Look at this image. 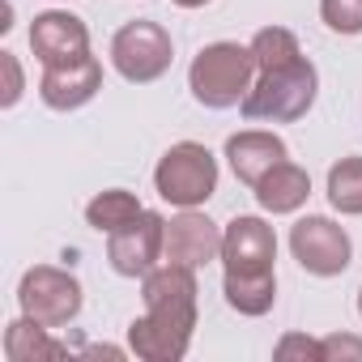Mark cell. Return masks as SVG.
Segmentation results:
<instances>
[{
  "mask_svg": "<svg viewBox=\"0 0 362 362\" xmlns=\"http://www.w3.org/2000/svg\"><path fill=\"white\" fill-rule=\"evenodd\" d=\"M315 90H320V73L315 64L303 56L286 69H269V73H256V86L247 90V98L239 103L243 107V119H264V124H294L303 119L311 107H315Z\"/></svg>",
  "mask_w": 362,
  "mask_h": 362,
  "instance_id": "1",
  "label": "cell"
},
{
  "mask_svg": "<svg viewBox=\"0 0 362 362\" xmlns=\"http://www.w3.org/2000/svg\"><path fill=\"white\" fill-rule=\"evenodd\" d=\"M188 86H192V98L201 107H209V111L239 107L247 98V90L256 86L252 47H239V43H209V47H201L192 69H188Z\"/></svg>",
  "mask_w": 362,
  "mask_h": 362,
  "instance_id": "2",
  "label": "cell"
},
{
  "mask_svg": "<svg viewBox=\"0 0 362 362\" xmlns=\"http://www.w3.org/2000/svg\"><path fill=\"white\" fill-rule=\"evenodd\" d=\"M153 188L175 209H201L218 192V158L201 141H179L153 166Z\"/></svg>",
  "mask_w": 362,
  "mask_h": 362,
  "instance_id": "3",
  "label": "cell"
},
{
  "mask_svg": "<svg viewBox=\"0 0 362 362\" xmlns=\"http://www.w3.org/2000/svg\"><path fill=\"white\" fill-rule=\"evenodd\" d=\"M170 60H175V43L158 22H128L111 39V64L124 81L149 86L170 69Z\"/></svg>",
  "mask_w": 362,
  "mask_h": 362,
  "instance_id": "4",
  "label": "cell"
},
{
  "mask_svg": "<svg viewBox=\"0 0 362 362\" xmlns=\"http://www.w3.org/2000/svg\"><path fill=\"white\" fill-rule=\"evenodd\" d=\"M18 303H22V315L47 324V328H64L69 320H77L81 311V286L73 273L64 269H52V264H35L22 273L18 281Z\"/></svg>",
  "mask_w": 362,
  "mask_h": 362,
  "instance_id": "5",
  "label": "cell"
},
{
  "mask_svg": "<svg viewBox=\"0 0 362 362\" xmlns=\"http://www.w3.org/2000/svg\"><path fill=\"white\" fill-rule=\"evenodd\" d=\"M290 252L315 277H337L354 260V243H349L345 226H337L332 218H320V214H307L290 226Z\"/></svg>",
  "mask_w": 362,
  "mask_h": 362,
  "instance_id": "6",
  "label": "cell"
},
{
  "mask_svg": "<svg viewBox=\"0 0 362 362\" xmlns=\"http://www.w3.org/2000/svg\"><path fill=\"white\" fill-rule=\"evenodd\" d=\"M166 256V218L145 209L136 222L107 235V260L119 277H145Z\"/></svg>",
  "mask_w": 362,
  "mask_h": 362,
  "instance_id": "7",
  "label": "cell"
},
{
  "mask_svg": "<svg viewBox=\"0 0 362 362\" xmlns=\"http://www.w3.org/2000/svg\"><path fill=\"white\" fill-rule=\"evenodd\" d=\"M277 260V235L264 218H235L222 230V264L226 273H273Z\"/></svg>",
  "mask_w": 362,
  "mask_h": 362,
  "instance_id": "8",
  "label": "cell"
},
{
  "mask_svg": "<svg viewBox=\"0 0 362 362\" xmlns=\"http://www.w3.org/2000/svg\"><path fill=\"white\" fill-rule=\"evenodd\" d=\"M192 328H197L192 320L145 311L141 320L128 324V349L145 362H179L192 345Z\"/></svg>",
  "mask_w": 362,
  "mask_h": 362,
  "instance_id": "9",
  "label": "cell"
},
{
  "mask_svg": "<svg viewBox=\"0 0 362 362\" xmlns=\"http://www.w3.org/2000/svg\"><path fill=\"white\" fill-rule=\"evenodd\" d=\"M30 47L35 56L43 60V69L52 64H73L81 56H90V30L81 18L73 13H60V9H47L30 22Z\"/></svg>",
  "mask_w": 362,
  "mask_h": 362,
  "instance_id": "10",
  "label": "cell"
},
{
  "mask_svg": "<svg viewBox=\"0 0 362 362\" xmlns=\"http://www.w3.org/2000/svg\"><path fill=\"white\" fill-rule=\"evenodd\" d=\"M197 269L184 264H158L141 277V303L145 311H162V315H179L197 324Z\"/></svg>",
  "mask_w": 362,
  "mask_h": 362,
  "instance_id": "11",
  "label": "cell"
},
{
  "mask_svg": "<svg viewBox=\"0 0 362 362\" xmlns=\"http://www.w3.org/2000/svg\"><path fill=\"white\" fill-rule=\"evenodd\" d=\"M218 256H222V230L205 214L184 209L179 218L166 222V256L162 260L184 264V269H205Z\"/></svg>",
  "mask_w": 362,
  "mask_h": 362,
  "instance_id": "12",
  "label": "cell"
},
{
  "mask_svg": "<svg viewBox=\"0 0 362 362\" xmlns=\"http://www.w3.org/2000/svg\"><path fill=\"white\" fill-rule=\"evenodd\" d=\"M98 90H103V64H98V56H81L73 64H52V69H43V81H39V98L52 111H77Z\"/></svg>",
  "mask_w": 362,
  "mask_h": 362,
  "instance_id": "13",
  "label": "cell"
},
{
  "mask_svg": "<svg viewBox=\"0 0 362 362\" xmlns=\"http://www.w3.org/2000/svg\"><path fill=\"white\" fill-rule=\"evenodd\" d=\"M286 158H290L286 141L277 132H264V128H247V132H235L226 141V162H230L235 179H239V184H247V188H256L260 179L277 162H286Z\"/></svg>",
  "mask_w": 362,
  "mask_h": 362,
  "instance_id": "14",
  "label": "cell"
},
{
  "mask_svg": "<svg viewBox=\"0 0 362 362\" xmlns=\"http://www.w3.org/2000/svg\"><path fill=\"white\" fill-rule=\"evenodd\" d=\"M252 192H256V201H260L264 214H294V209H303L307 197H311V175L286 158V162H277V166L260 179Z\"/></svg>",
  "mask_w": 362,
  "mask_h": 362,
  "instance_id": "15",
  "label": "cell"
},
{
  "mask_svg": "<svg viewBox=\"0 0 362 362\" xmlns=\"http://www.w3.org/2000/svg\"><path fill=\"white\" fill-rule=\"evenodd\" d=\"M5 358L9 362H60L69 358V349L47 332V324L22 315L5 328Z\"/></svg>",
  "mask_w": 362,
  "mask_h": 362,
  "instance_id": "16",
  "label": "cell"
},
{
  "mask_svg": "<svg viewBox=\"0 0 362 362\" xmlns=\"http://www.w3.org/2000/svg\"><path fill=\"white\" fill-rule=\"evenodd\" d=\"M222 290L239 315H264L277 303V273H226Z\"/></svg>",
  "mask_w": 362,
  "mask_h": 362,
  "instance_id": "17",
  "label": "cell"
},
{
  "mask_svg": "<svg viewBox=\"0 0 362 362\" xmlns=\"http://www.w3.org/2000/svg\"><path fill=\"white\" fill-rule=\"evenodd\" d=\"M141 214H145V205H141L132 192H124V188H107V192H98V197L86 205V222H90L98 235H115L119 226L136 222Z\"/></svg>",
  "mask_w": 362,
  "mask_h": 362,
  "instance_id": "18",
  "label": "cell"
},
{
  "mask_svg": "<svg viewBox=\"0 0 362 362\" xmlns=\"http://www.w3.org/2000/svg\"><path fill=\"white\" fill-rule=\"evenodd\" d=\"M247 47H252L256 73H269V69H286V64L303 60V47H298L294 30H286V26H264V30H256V39H252Z\"/></svg>",
  "mask_w": 362,
  "mask_h": 362,
  "instance_id": "19",
  "label": "cell"
},
{
  "mask_svg": "<svg viewBox=\"0 0 362 362\" xmlns=\"http://www.w3.org/2000/svg\"><path fill=\"white\" fill-rule=\"evenodd\" d=\"M328 201L337 214H362V158H341L328 170Z\"/></svg>",
  "mask_w": 362,
  "mask_h": 362,
  "instance_id": "20",
  "label": "cell"
},
{
  "mask_svg": "<svg viewBox=\"0 0 362 362\" xmlns=\"http://www.w3.org/2000/svg\"><path fill=\"white\" fill-rule=\"evenodd\" d=\"M320 18L337 35H362V0H320Z\"/></svg>",
  "mask_w": 362,
  "mask_h": 362,
  "instance_id": "21",
  "label": "cell"
},
{
  "mask_svg": "<svg viewBox=\"0 0 362 362\" xmlns=\"http://www.w3.org/2000/svg\"><path fill=\"white\" fill-rule=\"evenodd\" d=\"M273 358L277 362H324V349H320V341L315 337H307V332H286L281 341H277V349H273Z\"/></svg>",
  "mask_w": 362,
  "mask_h": 362,
  "instance_id": "22",
  "label": "cell"
},
{
  "mask_svg": "<svg viewBox=\"0 0 362 362\" xmlns=\"http://www.w3.org/2000/svg\"><path fill=\"white\" fill-rule=\"evenodd\" d=\"M320 349H324V362H362V337H349V332L320 337Z\"/></svg>",
  "mask_w": 362,
  "mask_h": 362,
  "instance_id": "23",
  "label": "cell"
},
{
  "mask_svg": "<svg viewBox=\"0 0 362 362\" xmlns=\"http://www.w3.org/2000/svg\"><path fill=\"white\" fill-rule=\"evenodd\" d=\"M0 69H5V94H0V107H13L22 98V64L13 52H0Z\"/></svg>",
  "mask_w": 362,
  "mask_h": 362,
  "instance_id": "24",
  "label": "cell"
},
{
  "mask_svg": "<svg viewBox=\"0 0 362 362\" xmlns=\"http://www.w3.org/2000/svg\"><path fill=\"white\" fill-rule=\"evenodd\" d=\"M170 5H179V9H201V5H209V0H170Z\"/></svg>",
  "mask_w": 362,
  "mask_h": 362,
  "instance_id": "25",
  "label": "cell"
},
{
  "mask_svg": "<svg viewBox=\"0 0 362 362\" xmlns=\"http://www.w3.org/2000/svg\"><path fill=\"white\" fill-rule=\"evenodd\" d=\"M358 315H362V290H358Z\"/></svg>",
  "mask_w": 362,
  "mask_h": 362,
  "instance_id": "26",
  "label": "cell"
}]
</instances>
